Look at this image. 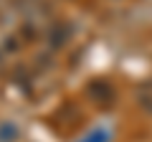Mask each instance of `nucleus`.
<instances>
[{"mask_svg": "<svg viewBox=\"0 0 152 142\" xmlns=\"http://www.w3.org/2000/svg\"><path fill=\"white\" fill-rule=\"evenodd\" d=\"M137 107H140L145 114L152 117V79H147V81H142L140 86H137Z\"/></svg>", "mask_w": 152, "mask_h": 142, "instance_id": "obj_1", "label": "nucleus"}, {"mask_svg": "<svg viewBox=\"0 0 152 142\" xmlns=\"http://www.w3.org/2000/svg\"><path fill=\"white\" fill-rule=\"evenodd\" d=\"M15 127L10 124V122H5V124H0V142H13L15 140Z\"/></svg>", "mask_w": 152, "mask_h": 142, "instance_id": "obj_2", "label": "nucleus"}, {"mask_svg": "<svg viewBox=\"0 0 152 142\" xmlns=\"http://www.w3.org/2000/svg\"><path fill=\"white\" fill-rule=\"evenodd\" d=\"M81 142H107V132L96 130V132H91V135H86Z\"/></svg>", "mask_w": 152, "mask_h": 142, "instance_id": "obj_3", "label": "nucleus"}]
</instances>
